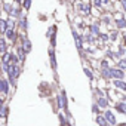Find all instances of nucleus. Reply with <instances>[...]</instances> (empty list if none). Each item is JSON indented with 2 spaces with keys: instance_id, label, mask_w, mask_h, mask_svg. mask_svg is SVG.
<instances>
[{
  "instance_id": "1",
  "label": "nucleus",
  "mask_w": 126,
  "mask_h": 126,
  "mask_svg": "<svg viewBox=\"0 0 126 126\" xmlns=\"http://www.w3.org/2000/svg\"><path fill=\"white\" fill-rule=\"evenodd\" d=\"M104 117H105V120H107V123H108L110 126H116V125H117V119H116V116H114V113H113L111 110H105Z\"/></svg>"
},
{
  "instance_id": "2",
  "label": "nucleus",
  "mask_w": 126,
  "mask_h": 126,
  "mask_svg": "<svg viewBox=\"0 0 126 126\" xmlns=\"http://www.w3.org/2000/svg\"><path fill=\"white\" fill-rule=\"evenodd\" d=\"M110 73H111V77H114V80H122L125 77V73L120 68H110Z\"/></svg>"
},
{
  "instance_id": "3",
  "label": "nucleus",
  "mask_w": 126,
  "mask_h": 126,
  "mask_svg": "<svg viewBox=\"0 0 126 126\" xmlns=\"http://www.w3.org/2000/svg\"><path fill=\"white\" fill-rule=\"evenodd\" d=\"M0 94H3V95L9 94V83L5 79H0Z\"/></svg>"
},
{
  "instance_id": "4",
  "label": "nucleus",
  "mask_w": 126,
  "mask_h": 126,
  "mask_svg": "<svg viewBox=\"0 0 126 126\" xmlns=\"http://www.w3.org/2000/svg\"><path fill=\"white\" fill-rule=\"evenodd\" d=\"M96 105H98L99 108H104V110H107V108H108V105H110V102H108V99H107V98H104V96H99V98L96 99Z\"/></svg>"
},
{
  "instance_id": "5",
  "label": "nucleus",
  "mask_w": 126,
  "mask_h": 126,
  "mask_svg": "<svg viewBox=\"0 0 126 126\" xmlns=\"http://www.w3.org/2000/svg\"><path fill=\"white\" fill-rule=\"evenodd\" d=\"M73 37H74V40H76V46H77V49H82L83 47V43H82V36H79V33L73 28Z\"/></svg>"
},
{
  "instance_id": "6",
  "label": "nucleus",
  "mask_w": 126,
  "mask_h": 126,
  "mask_svg": "<svg viewBox=\"0 0 126 126\" xmlns=\"http://www.w3.org/2000/svg\"><path fill=\"white\" fill-rule=\"evenodd\" d=\"M21 39H22V47H24V50L25 52H30L31 50V42L27 39V36H22Z\"/></svg>"
},
{
  "instance_id": "7",
  "label": "nucleus",
  "mask_w": 126,
  "mask_h": 126,
  "mask_svg": "<svg viewBox=\"0 0 126 126\" xmlns=\"http://www.w3.org/2000/svg\"><path fill=\"white\" fill-rule=\"evenodd\" d=\"M49 58H50V64H52V68L56 70V56H55V50L50 47L49 49Z\"/></svg>"
},
{
  "instance_id": "8",
  "label": "nucleus",
  "mask_w": 126,
  "mask_h": 126,
  "mask_svg": "<svg viewBox=\"0 0 126 126\" xmlns=\"http://www.w3.org/2000/svg\"><path fill=\"white\" fill-rule=\"evenodd\" d=\"M114 108L119 111V113H122V114H126V102H117L116 105H114Z\"/></svg>"
},
{
  "instance_id": "9",
  "label": "nucleus",
  "mask_w": 126,
  "mask_h": 126,
  "mask_svg": "<svg viewBox=\"0 0 126 126\" xmlns=\"http://www.w3.org/2000/svg\"><path fill=\"white\" fill-rule=\"evenodd\" d=\"M95 120H96V123H98V126H110V125L107 123V120H105V117H104V116H101V114H98Z\"/></svg>"
},
{
  "instance_id": "10",
  "label": "nucleus",
  "mask_w": 126,
  "mask_h": 126,
  "mask_svg": "<svg viewBox=\"0 0 126 126\" xmlns=\"http://www.w3.org/2000/svg\"><path fill=\"white\" fill-rule=\"evenodd\" d=\"M8 113H9V107L5 104L2 108H0V119H6L8 117Z\"/></svg>"
},
{
  "instance_id": "11",
  "label": "nucleus",
  "mask_w": 126,
  "mask_h": 126,
  "mask_svg": "<svg viewBox=\"0 0 126 126\" xmlns=\"http://www.w3.org/2000/svg\"><path fill=\"white\" fill-rule=\"evenodd\" d=\"M16 53H18V58H19L21 61H24V59H25V53H27V52L24 50V47H22V46H18V47H16Z\"/></svg>"
},
{
  "instance_id": "12",
  "label": "nucleus",
  "mask_w": 126,
  "mask_h": 126,
  "mask_svg": "<svg viewBox=\"0 0 126 126\" xmlns=\"http://www.w3.org/2000/svg\"><path fill=\"white\" fill-rule=\"evenodd\" d=\"M114 86L126 92V82H123V80H114Z\"/></svg>"
},
{
  "instance_id": "13",
  "label": "nucleus",
  "mask_w": 126,
  "mask_h": 126,
  "mask_svg": "<svg viewBox=\"0 0 126 126\" xmlns=\"http://www.w3.org/2000/svg\"><path fill=\"white\" fill-rule=\"evenodd\" d=\"M59 123H61V126H71V123L65 119L64 114H59Z\"/></svg>"
},
{
  "instance_id": "14",
  "label": "nucleus",
  "mask_w": 126,
  "mask_h": 126,
  "mask_svg": "<svg viewBox=\"0 0 126 126\" xmlns=\"http://www.w3.org/2000/svg\"><path fill=\"white\" fill-rule=\"evenodd\" d=\"M116 27H117V28H125V27H126V19H123V18L116 19Z\"/></svg>"
},
{
  "instance_id": "15",
  "label": "nucleus",
  "mask_w": 126,
  "mask_h": 126,
  "mask_svg": "<svg viewBox=\"0 0 126 126\" xmlns=\"http://www.w3.org/2000/svg\"><path fill=\"white\" fill-rule=\"evenodd\" d=\"M77 9H79V11H82V12H83V14H86V15H88V14H89V11H91V9H89V6H86V5H83V3H80V5L77 6Z\"/></svg>"
},
{
  "instance_id": "16",
  "label": "nucleus",
  "mask_w": 126,
  "mask_h": 126,
  "mask_svg": "<svg viewBox=\"0 0 126 126\" xmlns=\"http://www.w3.org/2000/svg\"><path fill=\"white\" fill-rule=\"evenodd\" d=\"M89 31H91L92 34H99V27H98V24L91 25V27H89Z\"/></svg>"
},
{
  "instance_id": "17",
  "label": "nucleus",
  "mask_w": 126,
  "mask_h": 126,
  "mask_svg": "<svg viewBox=\"0 0 126 126\" xmlns=\"http://www.w3.org/2000/svg\"><path fill=\"white\" fill-rule=\"evenodd\" d=\"M101 76H104L105 79H110V77H111L110 68H101Z\"/></svg>"
},
{
  "instance_id": "18",
  "label": "nucleus",
  "mask_w": 126,
  "mask_h": 126,
  "mask_svg": "<svg viewBox=\"0 0 126 126\" xmlns=\"http://www.w3.org/2000/svg\"><path fill=\"white\" fill-rule=\"evenodd\" d=\"M0 52H2L3 55L6 53V42L3 39H0Z\"/></svg>"
},
{
  "instance_id": "19",
  "label": "nucleus",
  "mask_w": 126,
  "mask_h": 126,
  "mask_svg": "<svg viewBox=\"0 0 126 126\" xmlns=\"http://www.w3.org/2000/svg\"><path fill=\"white\" fill-rule=\"evenodd\" d=\"M6 37H8L9 40H15V37H16V36H15L14 30H8V31H6Z\"/></svg>"
},
{
  "instance_id": "20",
  "label": "nucleus",
  "mask_w": 126,
  "mask_h": 126,
  "mask_svg": "<svg viewBox=\"0 0 126 126\" xmlns=\"http://www.w3.org/2000/svg\"><path fill=\"white\" fill-rule=\"evenodd\" d=\"M0 30L2 31H8V24H6V21H3V19H0Z\"/></svg>"
},
{
  "instance_id": "21",
  "label": "nucleus",
  "mask_w": 126,
  "mask_h": 126,
  "mask_svg": "<svg viewBox=\"0 0 126 126\" xmlns=\"http://www.w3.org/2000/svg\"><path fill=\"white\" fill-rule=\"evenodd\" d=\"M119 67H120V70L126 68V59H120L119 61Z\"/></svg>"
},
{
  "instance_id": "22",
  "label": "nucleus",
  "mask_w": 126,
  "mask_h": 126,
  "mask_svg": "<svg viewBox=\"0 0 126 126\" xmlns=\"http://www.w3.org/2000/svg\"><path fill=\"white\" fill-rule=\"evenodd\" d=\"M108 0H95V5L96 6H101V5H107Z\"/></svg>"
},
{
  "instance_id": "23",
  "label": "nucleus",
  "mask_w": 126,
  "mask_h": 126,
  "mask_svg": "<svg viewBox=\"0 0 126 126\" xmlns=\"http://www.w3.org/2000/svg\"><path fill=\"white\" fill-rule=\"evenodd\" d=\"M125 52H126V50H125V47H123V46H120V47H119V52H117V56H123V55H125Z\"/></svg>"
},
{
  "instance_id": "24",
  "label": "nucleus",
  "mask_w": 126,
  "mask_h": 126,
  "mask_svg": "<svg viewBox=\"0 0 126 126\" xmlns=\"http://www.w3.org/2000/svg\"><path fill=\"white\" fill-rule=\"evenodd\" d=\"M85 73H86V76H88V77H89V79H91V80H92V79H94V74H92V71H91V70H89V68H85Z\"/></svg>"
},
{
  "instance_id": "25",
  "label": "nucleus",
  "mask_w": 126,
  "mask_h": 126,
  "mask_svg": "<svg viewBox=\"0 0 126 126\" xmlns=\"http://www.w3.org/2000/svg\"><path fill=\"white\" fill-rule=\"evenodd\" d=\"M99 110H101V108H99L96 104H94V105H92V111H94L95 114H99Z\"/></svg>"
},
{
  "instance_id": "26",
  "label": "nucleus",
  "mask_w": 126,
  "mask_h": 126,
  "mask_svg": "<svg viewBox=\"0 0 126 126\" xmlns=\"http://www.w3.org/2000/svg\"><path fill=\"white\" fill-rule=\"evenodd\" d=\"M24 8H25L27 11L31 8V0H25V2H24Z\"/></svg>"
},
{
  "instance_id": "27",
  "label": "nucleus",
  "mask_w": 126,
  "mask_h": 126,
  "mask_svg": "<svg viewBox=\"0 0 126 126\" xmlns=\"http://www.w3.org/2000/svg\"><path fill=\"white\" fill-rule=\"evenodd\" d=\"M110 39H111V40H116V39H117V31H113L111 36H110Z\"/></svg>"
},
{
  "instance_id": "28",
  "label": "nucleus",
  "mask_w": 126,
  "mask_h": 126,
  "mask_svg": "<svg viewBox=\"0 0 126 126\" xmlns=\"http://www.w3.org/2000/svg\"><path fill=\"white\" fill-rule=\"evenodd\" d=\"M99 39L105 42V40H108V36H107V34H99Z\"/></svg>"
},
{
  "instance_id": "29",
  "label": "nucleus",
  "mask_w": 126,
  "mask_h": 126,
  "mask_svg": "<svg viewBox=\"0 0 126 126\" xmlns=\"http://www.w3.org/2000/svg\"><path fill=\"white\" fill-rule=\"evenodd\" d=\"M102 21H104V22H105V24H107V25H108V24H110V21H111V19H110V18H108V16H104V18H102Z\"/></svg>"
},
{
  "instance_id": "30",
  "label": "nucleus",
  "mask_w": 126,
  "mask_h": 126,
  "mask_svg": "<svg viewBox=\"0 0 126 126\" xmlns=\"http://www.w3.org/2000/svg\"><path fill=\"white\" fill-rule=\"evenodd\" d=\"M86 40H88L89 43H92V42H94V37H92V36H86Z\"/></svg>"
},
{
  "instance_id": "31",
  "label": "nucleus",
  "mask_w": 126,
  "mask_h": 126,
  "mask_svg": "<svg viewBox=\"0 0 126 126\" xmlns=\"http://www.w3.org/2000/svg\"><path fill=\"white\" fill-rule=\"evenodd\" d=\"M122 6H123V9L126 11V0H122Z\"/></svg>"
},
{
  "instance_id": "32",
  "label": "nucleus",
  "mask_w": 126,
  "mask_h": 126,
  "mask_svg": "<svg viewBox=\"0 0 126 126\" xmlns=\"http://www.w3.org/2000/svg\"><path fill=\"white\" fill-rule=\"evenodd\" d=\"M123 40H125V45H126V34H123Z\"/></svg>"
},
{
  "instance_id": "33",
  "label": "nucleus",
  "mask_w": 126,
  "mask_h": 126,
  "mask_svg": "<svg viewBox=\"0 0 126 126\" xmlns=\"http://www.w3.org/2000/svg\"><path fill=\"white\" fill-rule=\"evenodd\" d=\"M15 2H16V3H21V0H15Z\"/></svg>"
}]
</instances>
